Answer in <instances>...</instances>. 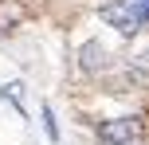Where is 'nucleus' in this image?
<instances>
[{"label":"nucleus","instance_id":"nucleus-5","mask_svg":"<svg viewBox=\"0 0 149 145\" xmlns=\"http://www.w3.org/2000/svg\"><path fill=\"white\" fill-rule=\"evenodd\" d=\"M130 12L137 16V24H149V0H126Z\"/></svg>","mask_w":149,"mask_h":145},{"label":"nucleus","instance_id":"nucleus-1","mask_svg":"<svg viewBox=\"0 0 149 145\" xmlns=\"http://www.w3.org/2000/svg\"><path fill=\"white\" fill-rule=\"evenodd\" d=\"M102 145H137L141 141V118H114L98 126Z\"/></svg>","mask_w":149,"mask_h":145},{"label":"nucleus","instance_id":"nucleus-2","mask_svg":"<svg viewBox=\"0 0 149 145\" xmlns=\"http://www.w3.org/2000/svg\"><path fill=\"white\" fill-rule=\"evenodd\" d=\"M102 20L110 24V28H118L122 35H137V31H141V24H137V16L130 12V4H126V0L102 4Z\"/></svg>","mask_w":149,"mask_h":145},{"label":"nucleus","instance_id":"nucleus-4","mask_svg":"<svg viewBox=\"0 0 149 145\" xmlns=\"http://www.w3.org/2000/svg\"><path fill=\"white\" fill-rule=\"evenodd\" d=\"M43 130H47V141H59V126H55V110L43 106Z\"/></svg>","mask_w":149,"mask_h":145},{"label":"nucleus","instance_id":"nucleus-3","mask_svg":"<svg viewBox=\"0 0 149 145\" xmlns=\"http://www.w3.org/2000/svg\"><path fill=\"white\" fill-rule=\"evenodd\" d=\"M79 67H82V71H90V75H98V71L106 67V47L98 43V39H90V43H82V47H79Z\"/></svg>","mask_w":149,"mask_h":145}]
</instances>
